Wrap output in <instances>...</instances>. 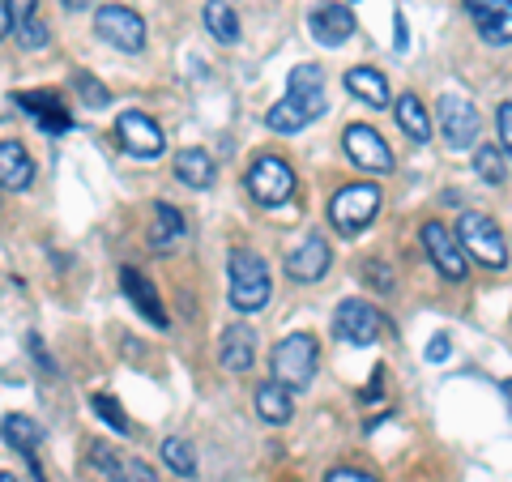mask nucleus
I'll return each instance as SVG.
<instances>
[{
  "mask_svg": "<svg viewBox=\"0 0 512 482\" xmlns=\"http://www.w3.org/2000/svg\"><path fill=\"white\" fill-rule=\"evenodd\" d=\"M500 141H504V150L512 154V103L500 107Z\"/></svg>",
  "mask_w": 512,
  "mask_h": 482,
  "instance_id": "36",
  "label": "nucleus"
},
{
  "mask_svg": "<svg viewBox=\"0 0 512 482\" xmlns=\"http://www.w3.org/2000/svg\"><path fill=\"white\" fill-rule=\"evenodd\" d=\"M397 124H402V133L410 137V141H431V120H427V107L414 99V94H402L397 99Z\"/></svg>",
  "mask_w": 512,
  "mask_h": 482,
  "instance_id": "24",
  "label": "nucleus"
},
{
  "mask_svg": "<svg viewBox=\"0 0 512 482\" xmlns=\"http://www.w3.org/2000/svg\"><path fill=\"white\" fill-rule=\"evenodd\" d=\"M218 359L227 372H248L256 363V333L248 325H231L222 329V342H218Z\"/></svg>",
  "mask_w": 512,
  "mask_h": 482,
  "instance_id": "17",
  "label": "nucleus"
},
{
  "mask_svg": "<svg viewBox=\"0 0 512 482\" xmlns=\"http://www.w3.org/2000/svg\"><path fill=\"white\" fill-rule=\"evenodd\" d=\"M163 461H167L180 478H192V474H197V453H192V444L180 440V436H167V440H163Z\"/></svg>",
  "mask_w": 512,
  "mask_h": 482,
  "instance_id": "27",
  "label": "nucleus"
},
{
  "mask_svg": "<svg viewBox=\"0 0 512 482\" xmlns=\"http://www.w3.org/2000/svg\"><path fill=\"white\" fill-rule=\"evenodd\" d=\"M90 470H94V474H103L107 482H120V478H124L120 453H116V448H107L103 440H94V444H90Z\"/></svg>",
  "mask_w": 512,
  "mask_h": 482,
  "instance_id": "28",
  "label": "nucleus"
},
{
  "mask_svg": "<svg viewBox=\"0 0 512 482\" xmlns=\"http://www.w3.org/2000/svg\"><path fill=\"white\" fill-rule=\"evenodd\" d=\"M346 90L367 107H389V82H384V73L372 69V64H355V69H346Z\"/></svg>",
  "mask_w": 512,
  "mask_h": 482,
  "instance_id": "19",
  "label": "nucleus"
},
{
  "mask_svg": "<svg viewBox=\"0 0 512 482\" xmlns=\"http://www.w3.org/2000/svg\"><path fill=\"white\" fill-rule=\"evenodd\" d=\"M342 146L350 154V163L363 167V171H389L393 167V154H389V146H384V137L367 124H350L342 133Z\"/></svg>",
  "mask_w": 512,
  "mask_h": 482,
  "instance_id": "12",
  "label": "nucleus"
},
{
  "mask_svg": "<svg viewBox=\"0 0 512 482\" xmlns=\"http://www.w3.org/2000/svg\"><path fill=\"white\" fill-rule=\"evenodd\" d=\"M423 248H427V256L436 261V269L444 273L448 282H466V278H470V269H466V252H461L457 235L448 231L444 222H427V227H423Z\"/></svg>",
  "mask_w": 512,
  "mask_h": 482,
  "instance_id": "9",
  "label": "nucleus"
},
{
  "mask_svg": "<svg viewBox=\"0 0 512 482\" xmlns=\"http://www.w3.org/2000/svg\"><path fill=\"white\" fill-rule=\"evenodd\" d=\"M316 376V337L291 333L274 346V380L282 389H308Z\"/></svg>",
  "mask_w": 512,
  "mask_h": 482,
  "instance_id": "5",
  "label": "nucleus"
},
{
  "mask_svg": "<svg viewBox=\"0 0 512 482\" xmlns=\"http://www.w3.org/2000/svg\"><path fill=\"white\" fill-rule=\"evenodd\" d=\"M116 137H120V146L128 154H137V158H158L163 154V128H158L150 116H141V111H124V116L116 120Z\"/></svg>",
  "mask_w": 512,
  "mask_h": 482,
  "instance_id": "11",
  "label": "nucleus"
},
{
  "mask_svg": "<svg viewBox=\"0 0 512 482\" xmlns=\"http://www.w3.org/2000/svg\"><path fill=\"white\" fill-rule=\"evenodd\" d=\"M269 295H274V278H269L265 256L248 248L231 252V308L235 312H261Z\"/></svg>",
  "mask_w": 512,
  "mask_h": 482,
  "instance_id": "2",
  "label": "nucleus"
},
{
  "mask_svg": "<svg viewBox=\"0 0 512 482\" xmlns=\"http://www.w3.org/2000/svg\"><path fill=\"white\" fill-rule=\"evenodd\" d=\"M457 244H461V252H470L474 261H483L487 269H504L508 265V244H504V231L495 227V222L487 218V214H478V210H470V214H461V222H457Z\"/></svg>",
  "mask_w": 512,
  "mask_h": 482,
  "instance_id": "4",
  "label": "nucleus"
},
{
  "mask_svg": "<svg viewBox=\"0 0 512 482\" xmlns=\"http://www.w3.org/2000/svg\"><path fill=\"white\" fill-rule=\"evenodd\" d=\"M248 192L256 197V205L274 210V205L291 201V192H295V171L286 167L282 158H274V154L256 158V163L248 167Z\"/></svg>",
  "mask_w": 512,
  "mask_h": 482,
  "instance_id": "7",
  "label": "nucleus"
},
{
  "mask_svg": "<svg viewBox=\"0 0 512 482\" xmlns=\"http://www.w3.org/2000/svg\"><path fill=\"white\" fill-rule=\"evenodd\" d=\"M427 355H431V359H444V355H448V337H444V333L431 337V350H427Z\"/></svg>",
  "mask_w": 512,
  "mask_h": 482,
  "instance_id": "39",
  "label": "nucleus"
},
{
  "mask_svg": "<svg viewBox=\"0 0 512 482\" xmlns=\"http://www.w3.org/2000/svg\"><path fill=\"white\" fill-rule=\"evenodd\" d=\"M474 171L483 175L487 184H504V154L495 150V146H483L474 154Z\"/></svg>",
  "mask_w": 512,
  "mask_h": 482,
  "instance_id": "29",
  "label": "nucleus"
},
{
  "mask_svg": "<svg viewBox=\"0 0 512 482\" xmlns=\"http://www.w3.org/2000/svg\"><path fill=\"white\" fill-rule=\"evenodd\" d=\"M312 35L325 47H342L350 35H355V13L346 5H338V0H325V5L312 9Z\"/></svg>",
  "mask_w": 512,
  "mask_h": 482,
  "instance_id": "14",
  "label": "nucleus"
},
{
  "mask_svg": "<svg viewBox=\"0 0 512 482\" xmlns=\"http://www.w3.org/2000/svg\"><path fill=\"white\" fill-rule=\"evenodd\" d=\"M77 90H82V94H86V99H90L94 107H107V90H103L99 82H94L90 73H82V77H77Z\"/></svg>",
  "mask_w": 512,
  "mask_h": 482,
  "instance_id": "33",
  "label": "nucleus"
},
{
  "mask_svg": "<svg viewBox=\"0 0 512 482\" xmlns=\"http://www.w3.org/2000/svg\"><path fill=\"white\" fill-rule=\"evenodd\" d=\"M30 180H35V163H30L26 146L22 141H0V188L22 192L30 188Z\"/></svg>",
  "mask_w": 512,
  "mask_h": 482,
  "instance_id": "18",
  "label": "nucleus"
},
{
  "mask_svg": "<svg viewBox=\"0 0 512 482\" xmlns=\"http://www.w3.org/2000/svg\"><path fill=\"white\" fill-rule=\"evenodd\" d=\"M30 355L39 359V367H43V372H56V363L47 359V350H43V342H39V333H30Z\"/></svg>",
  "mask_w": 512,
  "mask_h": 482,
  "instance_id": "37",
  "label": "nucleus"
},
{
  "mask_svg": "<svg viewBox=\"0 0 512 482\" xmlns=\"http://www.w3.org/2000/svg\"><path fill=\"white\" fill-rule=\"evenodd\" d=\"M329 261H333V252H329L325 239H320V235H308L291 256H286V273H291L295 282H316V278H325Z\"/></svg>",
  "mask_w": 512,
  "mask_h": 482,
  "instance_id": "15",
  "label": "nucleus"
},
{
  "mask_svg": "<svg viewBox=\"0 0 512 482\" xmlns=\"http://www.w3.org/2000/svg\"><path fill=\"white\" fill-rule=\"evenodd\" d=\"M0 482H18V478H13V474H5V470H0Z\"/></svg>",
  "mask_w": 512,
  "mask_h": 482,
  "instance_id": "42",
  "label": "nucleus"
},
{
  "mask_svg": "<svg viewBox=\"0 0 512 482\" xmlns=\"http://www.w3.org/2000/svg\"><path fill=\"white\" fill-rule=\"evenodd\" d=\"M440 128L448 137V146L466 150L478 141V128H483V120H478V111L470 99H457V94H444L440 99Z\"/></svg>",
  "mask_w": 512,
  "mask_h": 482,
  "instance_id": "10",
  "label": "nucleus"
},
{
  "mask_svg": "<svg viewBox=\"0 0 512 482\" xmlns=\"http://www.w3.org/2000/svg\"><path fill=\"white\" fill-rule=\"evenodd\" d=\"M180 239H184V214L175 210V205L158 201L154 205V222H150V248L154 252H171Z\"/></svg>",
  "mask_w": 512,
  "mask_h": 482,
  "instance_id": "20",
  "label": "nucleus"
},
{
  "mask_svg": "<svg viewBox=\"0 0 512 482\" xmlns=\"http://www.w3.org/2000/svg\"><path fill=\"white\" fill-rule=\"evenodd\" d=\"M363 269H367V282H372L376 291H393V273H389V265H380V261H367Z\"/></svg>",
  "mask_w": 512,
  "mask_h": 482,
  "instance_id": "32",
  "label": "nucleus"
},
{
  "mask_svg": "<svg viewBox=\"0 0 512 482\" xmlns=\"http://www.w3.org/2000/svg\"><path fill=\"white\" fill-rule=\"evenodd\" d=\"M325 482H376L372 474H363V470H333Z\"/></svg>",
  "mask_w": 512,
  "mask_h": 482,
  "instance_id": "38",
  "label": "nucleus"
},
{
  "mask_svg": "<svg viewBox=\"0 0 512 482\" xmlns=\"http://www.w3.org/2000/svg\"><path fill=\"white\" fill-rule=\"evenodd\" d=\"M22 103H26V111H35L43 128H56V133H64V128H69V116L60 111L56 94H22Z\"/></svg>",
  "mask_w": 512,
  "mask_h": 482,
  "instance_id": "26",
  "label": "nucleus"
},
{
  "mask_svg": "<svg viewBox=\"0 0 512 482\" xmlns=\"http://www.w3.org/2000/svg\"><path fill=\"white\" fill-rule=\"evenodd\" d=\"M325 107H329L325 73H320L316 64H299V69L291 73V90H286V99L278 107H269L265 124L274 128V133H299L303 124L325 116Z\"/></svg>",
  "mask_w": 512,
  "mask_h": 482,
  "instance_id": "1",
  "label": "nucleus"
},
{
  "mask_svg": "<svg viewBox=\"0 0 512 482\" xmlns=\"http://www.w3.org/2000/svg\"><path fill=\"white\" fill-rule=\"evenodd\" d=\"M94 35L111 47H120V52H141L146 47V22L128 5H103L94 13Z\"/></svg>",
  "mask_w": 512,
  "mask_h": 482,
  "instance_id": "6",
  "label": "nucleus"
},
{
  "mask_svg": "<svg viewBox=\"0 0 512 482\" xmlns=\"http://www.w3.org/2000/svg\"><path fill=\"white\" fill-rule=\"evenodd\" d=\"M13 30V18H9V9H5V0H0V39H5Z\"/></svg>",
  "mask_w": 512,
  "mask_h": 482,
  "instance_id": "40",
  "label": "nucleus"
},
{
  "mask_svg": "<svg viewBox=\"0 0 512 482\" xmlns=\"http://www.w3.org/2000/svg\"><path fill=\"white\" fill-rule=\"evenodd\" d=\"M18 39H22V47H30V52H39V47H47V39H52V30L30 18V22L18 26Z\"/></svg>",
  "mask_w": 512,
  "mask_h": 482,
  "instance_id": "31",
  "label": "nucleus"
},
{
  "mask_svg": "<svg viewBox=\"0 0 512 482\" xmlns=\"http://www.w3.org/2000/svg\"><path fill=\"white\" fill-rule=\"evenodd\" d=\"M5 9H9V18L18 22V26L35 18V0H5Z\"/></svg>",
  "mask_w": 512,
  "mask_h": 482,
  "instance_id": "35",
  "label": "nucleus"
},
{
  "mask_svg": "<svg viewBox=\"0 0 512 482\" xmlns=\"http://www.w3.org/2000/svg\"><path fill=\"white\" fill-rule=\"evenodd\" d=\"M205 26H210V35L218 43H239V18L227 0H210L205 5Z\"/></svg>",
  "mask_w": 512,
  "mask_h": 482,
  "instance_id": "25",
  "label": "nucleus"
},
{
  "mask_svg": "<svg viewBox=\"0 0 512 482\" xmlns=\"http://www.w3.org/2000/svg\"><path fill=\"white\" fill-rule=\"evenodd\" d=\"M0 436H5L9 448H18V453H35V444L43 440V427L35 419H26V414H5Z\"/></svg>",
  "mask_w": 512,
  "mask_h": 482,
  "instance_id": "23",
  "label": "nucleus"
},
{
  "mask_svg": "<svg viewBox=\"0 0 512 482\" xmlns=\"http://www.w3.org/2000/svg\"><path fill=\"white\" fill-rule=\"evenodd\" d=\"M120 482H158V478H154V470H150L146 461H128V465H124V478H120Z\"/></svg>",
  "mask_w": 512,
  "mask_h": 482,
  "instance_id": "34",
  "label": "nucleus"
},
{
  "mask_svg": "<svg viewBox=\"0 0 512 482\" xmlns=\"http://www.w3.org/2000/svg\"><path fill=\"white\" fill-rule=\"evenodd\" d=\"M120 291L128 295V303H133V308H137L141 316H146L150 325H158V329L167 325L163 303H158V291L146 282V273H141V269H120Z\"/></svg>",
  "mask_w": 512,
  "mask_h": 482,
  "instance_id": "16",
  "label": "nucleus"
},
{
  "mask_svg": "<svg viewBox=\"0 0 512 482\" xmlns=\"http://www.w3.org/2000/svg\"><path fill=\"white\" fill-rule=\"evenodd\" d=\"M380 214V188L376 184H346L342 192H333L329 201V222L342 235H359L376 222Z\"/></svg>",
  "mask_w": 512,
  "mask_h": 482,
  "instance_id": "3",
  "label": "nucleus"
},
{
  "mask_svg": "<svg viewBox=\"0 0 512 482\" xmlns=\"http://www.w3.org/2000/svg\"><path fill=\"white\" fill-rule=\"evenodd\" d=\"M504 401H508V410H512V380H504Z\"/></svg>",
  "mask_w": 512,
  "mask_h": 482,
  "instance_id": "41",
  "label": "nucleus"
},
{
  "mask_svg": "<svg viewBox=\"0 0 512 482\" xmlns=\"http://www.w3.org/2000/svg\"><path fill=\"white\" fill-rule=\"evenodd\" d=\"M94 410L103 414V423H107V427H116L120 436H128V419H124V410H120V401H116V397L94 393Z\"/></svg>",
  "mask_w": 512,
  "mask_h": 482,
  "instance_id": "30",
  "label": "nucleus"
},
{
  "mask_svg": "<svg viewBox=\"0 0 512 482\" xmlns=\"http://www.w3.org/2000/svg\"><path fill=\"white\" fill-rule=\"evenodd\" d=\"M466 9L487 43L495 47L512 43V0H466Z\"/></svg>",
  "mask_w": 512,
  "mask_h": 482,
  "instance_id": "13",
  "label": "nucleus"
},
{
  "mask_svg": "<svg viewBox=\"0 0 512 482\" xmlns=\"http://www.w3.org/2000/svg\"><path fill=\"white\" fill-rule=\"evenodd\" d=\"M175 175H180V184H188V188H210L218 167L205 150H180L175 154Z\"/></svg>",
  "mask_w": 512,
  "mask_h": 482,
  "instance_id": "22",
  "label": "nucleus"
},
{
  "mask_svg": "<svg viewBox=\"0 0 512 482\" xmlns=\"http://www.w3.org/2000/svg\"><path fill=\"white\" fill-rule=\"evenodd\" d=\"M256 414H261L265 423H291V414H295V401H291V389H282L278 380H265L261 389H256Z\"/></svg>",
  "mask_w": 512,
  "mask_h": 482,
  "instance_id": "21",
  "label": "nucleus"
},
{
  "mask_svg": "<svg viewBox=\"0 0 512 482\" xmlns=\"http://www.w3.org/2000/svg\"><path fill=\"white\" fill-rule=\"evenodd\" d=\"M384 329V316L363 299H346L338 312H333V333L342 337L346 346H372Z\"/></svg>",
  "mask_w": 512,
  "mask_h": 482,
  "instance_id": "8",
  "label": "nucleus"
}]
</instances>
